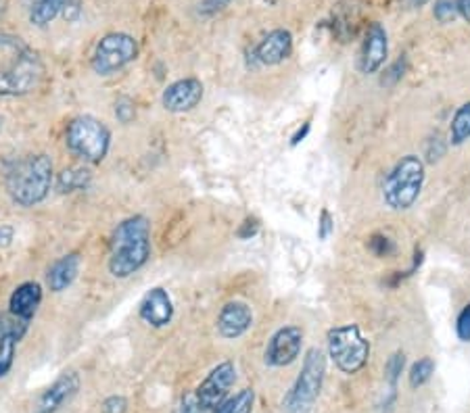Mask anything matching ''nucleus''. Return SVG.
<instances>
[{"mask_svg":"<svg viewBox=\"0 0 470 413\" xmlns=\"http://www.w3.org/2000/svg\"><path fill=\"white\" fill-rule=\"evenodd\" d=\"M40 56L19 36L0 34V97H23L42 81Z\"/></svg>","mask_w":470,"mask_h":413,"instance_id":"nucleus-1","label":"nucleus"},{"mask_svg":"<svg viewBox=\"0 0 470 413\" xmlns=\"http://www.w3.org/2000/svg\"><path fill=\"white\" fill-rule=\"evenodd\" d=\"M150 255V223L147 217L124 219L113 232L109 272L115 278H128L138 272Z\"/></svg>","mask_w":470,"mask_h":413,"instance_id":"nucleus-2","label":"nucleus"},{"mask_svg":"<svg viewBox=\"0 0 470 413\" xmlns=\"http://www.w3.org/2000/svg\"><path fill=\"white\" fill-rule=\"evenodd\" d=\"M53 184V161L47 155H28L6 173V192L19 206H36L48 197Z\"/></svg>","mask_w":470,"mask_h":413,"instance_id":"nucleus-3","label":"nucleus"},{"mask_svg":"<svg viewBox=\"0 0 470 413\" xmlns=\"http://www.w3.org/2000/svg\"><path fill=\"white\" fill-rule=\"evenodd\" d=\"M424 184V161L416 155H406L395 163L382 186V198L393 211H406L416 203Z\"/></svg>","mask_w":470,"mask_h":413,"instance_id":"nucleus-4","label":"nucleus"},{"mask_svg":"<svg viewBox=\"0 0 470 413\" xmlns=\"http://www.w3.org/2000/svg\"><path fill=\"white\" fill-rule=\"evenodd\" d=\"M326 375V357L320 349H310L305 353L303 367L291 386V391L286 392L282 407L286 413H312L313 405L322 391Z\"/></svg>","mask_w":470,"mask_h":413,"instance_id":"nucleus-5","label":"nucleus"},{"mask_svg":"<svg viewBox=\"0 0 470 413\" xmlns=\"http://www.w3.org/2000/svg\"><path fill=\"white\" fill-rule=\"evenodd\" d=\"M65 144L75 156L86 163H100L109 153L111 131L90 115L75 117L65 130Z\"/></svg>","mask_w":470,"mask_h":413,"instance_id":"nucleus-6","label":"nucleus"},{"mask_svg":"<svg viewBox=\"0 0 470 413\" xmlns=\"http://www.w3.org/2000/svg\"><path fill=\"white\" fill-rule=\"evenodd\" d=\"M329 355L343 374H357L370 359V342L355 324L337 325L326 334Z\"/></svg>","mask_w":470,"mask_h":413,"instance_id":"nucleus-7","label":"nucleus"},{"mask_svg":"<svg viewBox=\"0 0 470 413\" xmlns=\"http://www.w3.org/2000/svg\"><path fill=\"white\" fill-rule=\"evenodd\" d=\"M138 44L130 34H107L92 55V69L98 75H111L136 59Z\"/></svg>","mask_w":470,"mask_h":413,"instance_id":"nucleus-8","label":"nucleus"},{"mask_svg":"<svg viewBox=\"0 0 470 413\" xmlns=\"http://www.w3.org/2000/svg\"><path fill=\"white\" fill-rule=\"evenodd\" d=\"M236 382V367L232 361H222L207 374V378L201 382L194 397H197L199 405L209 413L226 399V394Z\"/></svg>","mask_w":470,"mask_h":413,"instance_id":"nucleus-9","label":"nucleus"},{"mask_svg":"<svg viewBox=\"0 0 470 413\" xmlns=\"http://www.w3.org/2000/svg\"><path fill=\"white\" fill-rule=\"evenodd\" d=\"M303 347V332L297 325H285L269 338L263 361L269 367H286L297 359Z\"/></svg>","mask_w":470,"mask_h":413,"instance_id":"nucleus-10","label":"nucleus"},{"mask_svg":"<svg viewBox=\"0 0 470 413\" xmlns=\"http://www.w3.org/2000/svg\"><path fill=\"white\" fill-rule=\"evenodd\" d=\"M80 391L78 372H63L40 397H38L31 413H56L63 405L69 403Z\"/></svg>","mask_w":470,"mask_h":413,"instance_id":"nucleus-11","label":"nucleus"},{"mask_svg":"<svg viewBox=\"0 0 470 413\" xmlns=\"http://www.w3.org/2000/svg\"><path fill=\"white\" fill-rule=\"evenodd\" d=\"M28 328L30 322H23L13 313H0V378L9 375L15 361V349Z\"/></svg>","mask_w":470,"mask_h":413,"instance_id":"nucleus-12","label":"nucleus"},{"mask_svg":"<svg viewBox=\"0 0 470 413\" xmlns=\"http://www.w3.org/2000/svg\"><path fill=\"white\" fill-rule=\"evenodd\" d=\"M203 100V84L197 78H184L169 84L163 90L161 103L169 113L192 111Z\"/></svg>","mask_w":470,"mask_h":413,"instance_id":"nucleus-13","label":"nucleus"},{"mask_svg":"<svg viewBox=\"0 0 470 413\" xmlns=\"http://www.w3.org/2000/svg\"><path fill=\"white\" fill-rule=\"evenodd\" d=\"M389 55V40L387 31L379 21L370 23L362 44L360 55V69L363 73H376L382 67V63L387 61Z\"/></svg>","mask_w":470,"mask_h":413,"instance_id":"nucleus-14","label":"nucleus"},{"mask_svg":"<svg viewBox=\"0 0 470 413\" xmlns=\"http://www.w3.org/2000/svg\"><path fill=\"white\" fill-rule=\"evenodd\" d=\"M251 324H253V313H251V307L241 300L226 303L218 316V332L228 341L243 336L251 328Z\"/></svg>","mask_w":470,"mask_h":413,"instance_id":"nucleus-15","label":"nucleus"},{"mask_svg":"<svg viewBox=\"0 0 470 413\" xmlns=\"http://www.w3.org/2000/svg\"><path fill=\"white\" fill-rule=\"evenodd\" d=\"M293 53V36L286 30H274L255 46V59L261 65H278Z\"/></svg>","mask_w":470,"mask_h":413,"instance_id":"nucleus-16","label":"nucleus"},{"mask_svg":"<svg viewBox=\"0 0 470 413\" xmlns=\"http://www.w3.org/2000/svg\"><path fill=\"white\" fill-rule=\"evenodd\" d=\"M141 317L149 325H153V328H163V325L172 322L174 303L167 291L157 286L150 292H147V297H144L141 303Z\"/></svg>","mask_w":470,"mask_h":413,"instance_id":"nucleus-17","label":"nucleus"},{"mask_svg":"<svg viewBox=\"0 0 470 413\" xmlns=\"http://www.w3.org/2000/svg\"><path fill=\"white\" fill-rule=\"evenodd\" d=\"M42 303V286L38 282H23L13 291L9 299V307L13 316L23 319V322H31L36 316L38 307Z\"/></svg>","mask_w":470,"mask_h":413,"instance_id":"nucleus-18","label":"nucleus"},{"mask_svg":"<svg viewBox=\"0 0 470 413\" xmlns=\"http://www.w3.org/2000/svg\"><path fill=\"white\" fill-rule=\"evenodd\" d=\"M80 263L81 261L78 253L63 255L61 259H56L53 266L48 267V274H47V284L50 291L53 292L67 291V288L73 284V280L78 278Z\"/></svg>","mask_w":470,"mask_h":413,"instance_id":"nucleus-19","label":"nucleus"},{"mask_svg":"<svg viewBox=\"0 0 470 413\" xmlns=\"http://www.w3.org/2000/svg\"><path fill=\"white\" fill-rule=\"evenodd\" d=\"M25 3H28L30 21L38 28H44L59 15L67 0H25Z\"/></svg>","mask_w":470,"mask_h":413,"instance_id":"nucleus-20","label":"nucleus"},{"mask_svg":"<svg viewBox=\"0 0 470 413\" xmlns=\"http://www.w3.org/2000/svg\"><path fill=\"white\" fill-rule=\"evenodd\" d=\"M253 405H255V391L253 388H243V391L232 394V397L224 399L222 403L213 409V413H251L253 411Z\"/></svg>","mask_w":470,"mask_h":413,"instance_id":"nucleus-21","label":"nucleus"},{"mask_svg":"<svg viewBox=\"0 0 470 413\" xmlns=\"http://www.w3.org/2000/svg\"><path fill=\"white\" fill-rule=\"evenodd\" d=\"M92 173L90 169L86 167H69L63 169L59 173V190L61 192H75V190H84V188L90 184Z\"/></svg>","mask_w":470,"mask_h":413,"instance_id":"nucleus-22","label":"nucleus"},{"mask_svg":"<svg viewBox=\"0 0 470 413\" xmlns=\"http://www.w3.org/2000/svg\"><path fill=\"white\" fill-rule=\"evenodd\" d=\"M470 138V100L464 103L460 109L454 113V119L449 123V142L454 147H460Z\"/></svg>","mask_w":470,"mask_h":413,"instance_id":"nucleus-23","label":"nucleus"},{"mask_svg":"<svg viewBox=\"0 0 470 413\" xmlns=\"http://www.w3.org/2000/svg\"><path fill=\"white\" fill-rule=\"evenodd\" d=\"M432 374H435V361H432L431 357H423V359H418L410 369V386H424L426 382L431 380Z\"/></svg>","mask_w":470,"mask_h":413,"instance_id":"nucleus-24","label":"nucleus"},{"mask_svg":"<svg viewBox=\"0 0 470 413\" xmlns=\"http://www.w3.org/2000/svg\"><path fill=\"white\" fill-rule=\"evenodd\" d=\"M432 13H435V19L439 23H451L457 17L456 0H437Z\"/></svg>","mask_w":470,"mask_h":413,"instance_id":"nucleus-25","label":"nucleus"},{"mask_svg":"<svg viewBox=\"0 0 470 413\" xmlns=\"http://www.w3.org/2000/svg\"><path fill=\"white\" fill-rule=\"evenodd\" d=\"M404 363H406V355L401 353V350H397V353H393L391 357H389L387 361V378L391 384H395L399 378L401 369H404Z\"/></svg>","mask_w":470,"mask_h":413,"instance_id":"nucleus-26","label":"nucleus"},{"mask_svg":"<svg viewBox=\"0 0 470 413\" xmlns=\"http://www.w3.org/2000/svg\"><path fill=\"white\" fill-rule=\"evenodd\" d=\"M456 334L462 342H470V303L464 307L456 322Z\"/></svg>","mask_w":470,"mask_h":413,"instance_id":"nucleus-27","label":"nucleus"},{"mask_svg":"<svg viewBox=\"0 0 470 413\" xmlns=\"http://www.w3.org/2000/svg\"><path fill=\"white\" fill-rule=\"evenodd\" d=\"M115 117L122 123H130L136 117V106L130 98H119L115 103Z\"/></svg>","mask_w":470,"mask_h":413,"instance_id":"nucleus-28","label":"nucleus"},{"mask_svg":"<svg viewBox=\"0 0 470 413\" xmlns=\"http://www.w3.org/2000/svg\"><path fill=\"white\" fill-rule=\"evenodd\" d=\"M370 250H372L376 257H387L395 250V244L389 240L387 236H372L370 238Z\"/></svg>","mask_w":470,"mask_h":413,"instance_id":"nucleus-29","label":"nucleus"},{"mask_svg":"<svg viewBox=\"0 0 470 413\" xmlns=\"http://www.w3.org/2000/svg\"><path fill=\"white\" fill-rule=\"evenodd\" d=\"M404 72H406V59H399L395 61L391 67L385 72V78H382V86H393L397 84V81L404 78Z\"/></svg>","mask_w":470,"mask_h":413,"instance_id":"nucleus-30","label":"nucleus"},{"mask_svg":"<svg viewBox=\"0 0 470 413\" xmlns=\"http://www.w3.org/2000/svg\"><path fill=\"white\" fill-rule=\"evenodd\" d=\"M332 232H335V219H332L329 209H322L318 219V238L320 240H326Z\"/></svg>","mask_w":470,"mask_h":413,"instance_id":"nucleus-31","label":"nucleus"},{"mask_svg":"<svg viewBox=\"0 0 470 413\" xmlns=\"http://www.w3.org/2000/svg\"><path fill=\"white\" fill-rule=\"evenodd\" d=\"M174 413H207V411L199 405V400H197V397H194V392H192V394H186V397L180 400V405L175 407Z\"/></svg>","mask_w":470,"mask_h":413,"instance_id":"nucleus-32","label":"nucleus"},{"mask_svg":"<svg viewBox=\"0 0 470 413\" xmlns=\"http://www.w3.org/2000/svg\"><path fill=\"white\" fill-rule=\"evenodd\" d=\"M232 0H201L199 3V13L201 15H216L218 11L226 9Z\"/></svg>","mask_w":470,"mask_h":413,"instance_id":"nucleus-33","label":"nucleus"},{"mask_svg":"<svg viewBox=\"0 0 470 413\" xmlns=\"http://www.w3.org/2000/svg\"><path fill=\"white\" fill-rule=\"evenodd\" d=\"M125 409H128V400L119 397V394H113L103 403V413H125Z\"/></svg>","mask_w":470,"mask_h":413,"instance_id":"nucleus-34","label":"nucleus"},{"mask_svg":"<svg viewBox=\"0 0 470 413\" xmlns=\"http://www.w3.org/2000/svg\"><path fill=\"white\" fill-rule=\"evenodd\" d=\"M257 230H260V223H257L255 219H247V222L243 223V228L238 230V238H243V240H247V238L257 234Z\"/></svg>","mask_w":470,"mask_h":413,"instance_id":"nucleus-35","label":"nucleus"},{"mask_svg":"<svg viewBox=\"0 0 470 413\" xmlns=\"http://www.w3.org/2000/svg\"><path fill=\"white\" fill-rule=\"evenodd\" d=\"M63 13H65V19L73 21L80 15V0H67L65 6H63Z\"/></svg>","mask_w":470,"mask_h":413,"instance_id":"nucleus-36","label":"nucleus"},{"mask_svg":"<svg viewBox=\"0 0 470 413\" xmlns=\"http://www.w3.org/2000/svg\"><path fill=\"white\" fill-rule=\"evenodd\" d=\"M13 234H15V232H13L11 225H0V249L9 247L13 240Z\"/></svg>","mask_w":470,"mask_h":413,"instance_id":"nucleus-37","label":"nucleus"},{"mask_svg":"<svg viewBox=\"0 0 470 413\" xmlns=\"http://www.w3.org/2000/svg\"><path fill=\"white\" fill-rule=\"evenodd\" d=\"M310 128H312L310 122H305V123H303V128H299L297 131H295L293 138H291V147H297L299 142H303V140H305V136H307V131H310Z\"/></svg>","mask_w":470,"mask_h":413,"instance_id":"nucleus-38","label":"nucleus"},{"mask_svg":"<svg viewBox=\"0 0 470 413\" xmlns=\"http://www.w3.org/2000/svg\"><path fill=\"white\" fill-rule=\"evenodd\" d=\"M456 6H457V15L466 19L470 23V0H456Z\"/></svg>","mask_w":470,"mask_h":413,"instance_id":"nucleus-39","label":"nucleus"},{"mask_svg":"<svg viewBox=\"0 0 470 413\" xmlns=\"http://www.w3.org/2000/svg\"><path fill=\"white\" fill-rule=\"evenodd\" d=\"M429 0H407V4L410 6H424Z\"/></svg>","mask_w":470,"mask_h":413,"instance_id":"nucleus-40","label":"nucleus"},{"mask_svg":"<svg viewBox=\"0 0 470 413\" xmlns=\"http://www.w3.org/2000/svg\"><path fill=\"white\" fill-rule=\"evenodd\" d=\"M0 130H3V117H0Z\"/></svg>","mask_w":470,"mask_h":413,"instance_id":"nucleus-41","label":"nucleus"},{"mask_svg":"<svg viewBox=\"0 0 470 413\" xmlns=\"http://www.w3.org/2000/svg\"><path fill=\"white\" fill-rule=\"evenodd\" d=\"M0 11H3V6H0Z\"/></svg>","mask_w":470,"mask_h":413,"instance_id":"nucleus-42","label":"nucleus"}]
</instances>
